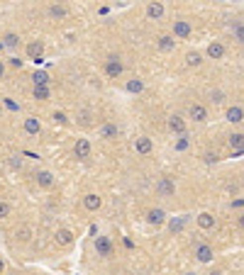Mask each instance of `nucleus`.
<instances>
[{
    "label": "nucleus",
    "mask_w": 244,
    "mask_h": 275,
    "mask_svg": "<svg viewBox=\"0 0 244 275\" xmlns=\"http://www.w3.org/2000/svg\"><path fill=\"white\" fill-rule=\"evenodd\" d=\"M144 15H147L149 20H161V17L166 15V5H164V2H147V5H144Z\"/></svg>",
    "instance_id": "393cba45"
},
{
    "label": "nucleus",
    "mask_w": 244,
    "mask_h": 275,
    "mask_svg": "<svg viewBox=\"0 0 244 275\" xmlns=\"http://www.w3.org/2000/svg\"><path fill=\"white\" fill-rule=\"evenodd\" d=\"M210 275H220V273H210Z\"/></svg>",
    "instance_id": "37998d69"
},
{
    "label": "nucleus",
    "mask_w": 244,
    "mask_h": 275,
    "mask_svg": "<svg viewBox=\"0 0 244 275\" xmlns=\"http://www.w3.org/2000/svg\"><path fill=\"white\" fill-rule=\"evenodd\" d=\"M12 236H15V241H20V244H30L32 236H34V231H32V226L25 224V226L15 229V234H12Z\"/></svg>",
    "instance_id": "7c9ffc66"
},
{
    "label": "nucleus",
    "mask_w": 244,
    "mask_h": 275,
    "mask_svg": "<svg viewBox=\"0 0 244 275\" xmlns=\"http://www.w3.org/2000/svg\"><path fill=\"white\" fill-rule=\"evenodd\" d=\"M169 34H171L174 39H190V34H193V22H190L185 15H176V17L171 20Z\"/></svg>",
    "instance_id": "f257e3e1"
},
{
    "label": "nucleus",
    "mask_w": 244,
    "mask_h": 275,
    "mask_svg": "<svg viewBox=\"0 0 244 275\" xmlns=\"http://www.w3.org/2000/svg\"><path fill=\"white\" fill-rule=\"evenodd\" d=\"M54 244H57L59 248H71L73 246V231H71L68 226L57 229V234H54Z\"/></svg>",
    "instance_id": "aec40b11"
},
{
    "label": "nucleus",
    "mask_w": 244,
    "mask_h": 275,
    "mask_svg": "<svg viewBox=\"0 0 244 275\" xmlns=\"http://www.w3.org/2000/svg\"><path fill=\"white\" fill-rule=\"evenodd\" d=\"M32 78H34V85H49V76L44 71H37Z\"/></svg>",
    "instance_id": "c9c22d12"
},
{
    "label": "nucleus",
    "mask_w": 244,
    "mask_h": 275,
    "mask_svg": "<svg viewBox=\"0 0 244 275\" xmlns=\"http://www.w3.org/2000/svg\"><path fill=\"white\" fill-rule=\"evenodd\" d=\"M242 197H235V200H232V202H230V207H232V210H237V217H242Z\"/></svg>",
    "instance_id": "e433bc0d"
},
{
    "label": "nucleus",
    "mask_w": 244,
    "mask_h": 275,
    "mask_svg": "<svg viewBox=\"0 0 244 275\" xmlns=\"http://www.w3.org/2000/svg\"><path fill=\"white\" fill-rule=\"evenodd\" d=\"M0 42H2V47H7L10 52H17L20 44H22V37H20L15 29H10V32H5V34L0 37Z\"/></svg>",
    "instance_id": "b1692460"
},
{
    "label": "nucleus",
    "mask_w": 244,
    "mask_h": 275,
    "mask_svg": "<svg viewBox=\"0 0 244 275\" xmlns=\"http://www.w3.org/2000/svg\"><path fill=\"white\" fill-rule=\"evenodd\" d=\"M44 12H47V17H49V20H54V22H63V20L71 15V7H68L66 2H49V5L44 7Z\"/></svg>",
    "instance_id": "0eeeda50"
},
{
    "label": "nucleus",
    "mask_w": 244,
    "mask_h": 275,
    "mask_svg": "<svg viewBox=\"0 0 244 275\" xmlns=\"http://www.w3.org/2000/svg\"><path fill=\"white\" fill-rule=\"evenodd\" d=\"M52 122H54L57 127H68V124H71V117L63 110H52Z\"/></svg>",
    "instance_id": "473e14b6"
},
{
    "label": "nucleus",
    "mask_w": 244,
    "mask_h": 275,
    "mask_svg": "<svg viewBox=\"0 0 244 275\" xmlns=\"http://www.w3.org/2000/svg\"><path fill=\"white\" fill-rule=\"evenodd\" d=\"M154 47H156L159 52L169 54V52H174V49H176V39H174L169 32H161V34H156V37H154Z\"/></svg>",
    "instance_id": "a211bd4d"
},
{
    "label": "nucleus",
    "mask_w": 244,
    "mask_h": 275,
    "mask_svg": "<svg viewBox=\"0 0 244 275\" xmlns=\"http://www.w3.org/2000/svg\"><path fill=\"white\" fill-rule=\"evenodd\" d=\"M32 183L37 190H52L57 185V173L52 168H37L32 175Z\"/></svg>",
    "instance_id": "7ed1b4c3"
},
{
    "label": "nucleus",
    "mask_w": 244,
    "mask_h": 275,
    "mask_svg": "<svg viewBox=\"0 0 244 275\" xmlns=\"http://www.w3.org/2000/svg\"><path fill=\"white\" fill-rule=\"evenodd\" d=\"M81 202H83V210H86V212H98V210L103 207V195L95 193V190H88V193L81 197Z\"/></svg>",
    "instance_id": "f3484780"
},
{
    "label": "nucleus",
    "mask_w": 244,
    "mask_h": 275,
    "mask_svg": "<svg viewBox=\"0 0 244 275\" xmlns=\"http://www.w3.org/2000/svg\"><path fill=\"white\" fill-rule=\"evenodd\" d=\"M93 248H95L98 258H113V256H115V246H113V241H110L108 236H95Z\"/></svg>",
    "instance_id": "4468645a"
},
{
    "label": "nucleus",
    "mask_w": 244,
    "mask_h": 275,
    "mask_svg": "<svg viewBox=\"0 0 244 275\" xmlns=\"http://www.w3.org/2000/svg\"><path fill=\"white\" fill-rule=\"evenodd\" d=\"M103 73H105L108 78H113V81L122 78V73H124V61H122V56H118V54L105 56V58H103Z\"/></svg>",
    "instance_id": "f03ea898"
},
{
    "label": "nucleus",
    "mask_w": 244,
    "mask_h": 275,
    "mask_svg": "<svg viewBox=\"0 0 244 275\" xmlns=\"http://www.w3.org/2000/svg\"><path fill=\"white\" fill-rule=\"evenodd\" d=\"M166 129H169L174 137L185 134V132H188V119L183 117L181 112H171V114L166 117Z\"/></svg>",
    "instance_id": "423d86ee"
},
{
    "label": "nucleus",
    "mask_w": 244,
    "mask_h": 275,
    "mask_svg": "<svg viewBox=\"0 0 244 275\" xmlns=\"http://www.w3.org/2000/svg\"><path fill=\"white\" fill-rule=\"evenodd\" d=\"M10 66H12V68H22V61H20V58H10Z\"/></svg>",
    "instance_id": "58836bf2"
},
{
    "label": "nucleus",
    "mask_w": 244,
    "mask_h": 275,
    "mask_svg": "<svg viewBox=\"0 0 244 275\" xmlns=\"http://www.w3.org/2000/svg\"><path fill=\"white\" fill-rule=\"evenodd\" d=\"M12 165L20 168V165H22V159H20V156H12Z\"/></svg>",
    "instance_id": "a19ab883"
},
{
    "label": "nucleus",
    "mask_w": 244,
    "mask_h": 275,
    "mask_svg": "<svg viewBox=\"0 0 244 275\" xmlns=\"http://www.w3.org/2000/svg\"><path fill=\"white\" fill-rule=\"evenodd\" d=\"M120 137V127L115 124V122H103L100 127H98V139H103V141H115V139Z\"/></svg>",
    "instance_id": "dca6fc26"
},
{
    "label": "nucleus",
    "mask_w": 244,
    "mask_h": 275,
    "mask_svg": "<svg viewBox=\"0 0 244 275\" xmlns=\"http://www.w3.org/2000/svg\"><path fill=\"white\" fill-rule=\"evenodd\" d=\"M25 54L30 56V58H42V54H44V42H42V39L27 42V44H25Z\"/></svg>",
    "instance_id": "c85d7f7f"
},
{
    "label": "nucleus",
    "mask_w": 244,
    "mask_h": 275,
    "mask_svg": "<svg viewBox=\"0 0 244 275\" xmlns=\"http://www.w3.org/2000/svg\"><path fill=\"white\" fill-rule=\"evenodd\" d=\"M205 100H208V105H213V108H220V105H225V100H227V95H225V90L222 88H208V93H205Z\"/></svg>",
    "instance_id": "4be33fe9"
},
{
    "label": "nucleus",
    "mask_w": 244,
    "mask_h": 275,
    "mask_svg": "<svg viewBox=\"0 0 244 275\" xmlns=\"http://www.w3.org/2000/svg\"><path fill=\"white\" fill-rule=\"evenodd\" d=\"M113 275H120V273H113Z\"/></svg>",
    "instance_id": "a18cd8bd"
},
{
    "label": "nucleus",
    "mask_w": 244,
    "mask_h": 275,
    "mask_svg": "<svg viewBox=\"0 0 244 275\" xmlns=\"http://www.w3.org/2000/svg\"><path fill=\"white\" fill-rule=\"evenodd\" d=\"M188 146H190V134H188V132H185V134H179L176 141H174V151H176V154L188 151Z\"/></svg>",
    "instance_id": "2f4dec72"
},
{
    "label": "nucleus",
    "mask_w": 244,
    "mask_h": 275,
    "mask_svg": "<svg viewBox=\"0 0 244 275\" xmlns=\"http://www.w3.org/2000/svg\"><path fill=\"white\" fill-rule=\"evenodd\" d=\"M227 146H230L232 151L242 154V149H244V134H242V129H232V132L227 134Z\"/></svg>",
    "instance_id": "a878e982"
},
{
    "label": "nucleus",
    "mask_w": 244,
    "mask_h": 275,
    "mask_svg": "<svg viewBox=\"0 0 244 275\" xmlns=\"http://www.w3.org/2000/svg\"><path fill=\"white\" fill-rule=\"evenodd\" d=\"M205 61H222L225 56H227V47H225V42H220V39H213L208 47H205Z\"/></svg>",
    "instance_id": "9b49d317"
},
{
    "label": "nucleus",
    "mask_w": 244,
    "mask_h": 275,
    "mask_svg": "<svg viewBox=\"0 0 244 275\" xmlns=\"http://www.w3.org/2000/svg\"><path fill=\"white\" fill-rule=\"evenodd\" d=\"M52 98H54V93H52L49 85H34V88H32V100H37V103H49Z\"/></svg>",
    "instance_id": "bb28decb"
},
{
    "label": "nucleus",
    "mask_w": 244,
    "mask_h": 275,
    "mask_svg": "<svg viewBox=\"0 0 244 275\" xmlns=\"http://www.w3.org/2000/svg\"><path fill=\"white\" fill-rule=\"evenodd\" d=\"M5 271H7V263H5V258H2V256H0V275L5 273Z\"/></svg>",
    "instance_id": "ea45409f"
},
{
    "label": "nucleus",
    "mask_w": 244,
    "mask_h": 275,
    "mask_svg": "<svg viewBox=\"0 0 244 275\" xmlns=\"http://www.w3.org/2000/svg\"><path fill=\"white\" fill-rule=\"evenodd\" d=\"M230 34L235 37V42L237 44H242L244 42V27H242V17H237V20H230Z\"/></svg>",
    "instance_id": "c756f323"
},
{
    "label": "nucleus",
    "mask_w": 244,
    "mask_h": 275,
    "mask_svg": "<svg viewBox=\"0 0 244 275\" xmlns=\"http://www.w3.org/2000/svg\"><path fill=\"white\" fill-rule=\"evenodd\" d=\"M188 275H195V273H188Z\"/></svg>",
    "instance_id": "c03bdc74"
},
{
    "label": "nucleus",
    "mask_w": 244,
    "mask_h": 275,
    "mask_svg": "<svg viewBox=\"0 0 244 275\" xmlns=\"http://www.w3.org/2000/svg\"><path fill=\"white\" fill-rule=\"evenodd\" d=\"M144 220H147V224H149V226H154V229H161V226L169 221V212H166L164 207H149V210H147V215H144Z\"/></svg>",
    "instance_id": "1a4fd4ad"
},
{
    "label": "nucleus",
    "mask_w": 244,
    "mask_h": 275,
    "mask_svg": "<svg viewBox=\"0 0 244 275\" xmlns=\"http://www.w3.org/2000/svg\"><path fill=\"white\" fill-rule=\"evenodd\" d=\"M132 149H134L139 156H149V154L154 151L152 137H147V134H137V137L132 139Z\"/></svg>",
    "instance_id": "2eb2a0df"
},
{
    "label": "nucleus",
    "mask_w": 244,
    "mask_h": 275,
    "mask_svg": "<svg viewBox=\"0 0 244 275\" xmlns=\"http://www.w3.org/2000/svg\"><path fill=\"white\" fill-rule=\"evenodd\" d=\"M22 129H25V134H30V137H39V134H42V119L34 117V114H27V117L22 119Z\"/></svg>",
    "instance_id": "412c9836"
},
{
    "label": "nucleus",
    "mask_w": 244,
    "mask_h": 275,
    "mask_svg": "<svg viewBox=\"0 0 244 275\" xmlns=\"http://www.w3.org/2000/svg\"><path fill=\"white\" fill-rule=\"evenodd\" d=\"M185 119H190V122H195V124H205V122L210 119V110H208V105H205V103H200V100L190 103V105H188V117H185Z\"/></svg>",
    "instance_id": "39448f33"
},
{
    "label": "nucleus",
    "mask_w": 244,
    "mask_h": 275,
    "mask_svg": "<svg viewBox=\"0 0 244 275\" xmlns=\"http://www.w3.org/2000/svg\"><path fill=\"white\" fill-rule=\"evenodd\" d=\"M195 224H198L200 231H210V229L217 226V217H215L213 212H200V215L195 217Z\"/></svg>",
    "instance_id": "5701e85b"
},
{
    "label": "nucleus",
    "mask_w": 244,
    "mask_h": 275,
    "mask_svg": "<svg viewBox=\"0 0 244 275\" xmlns=\"http://www.w3.org/2000/svg\"><path fill=\"white\" fill-rule=\"evenodd\" d=\"M5 76H7V61H5V58H0V81H2Z\"/></svg>",
    "instance_id": "4c0bfd02"
},
{
    "label": "nucleus",
    "mask_w": 244,
    "mask_h": 275,
    "mask_svg": "<svg viewBox=\"0 0 244 275\" xmlns=\"http://www.w3.org/2000/svg\"><path fill=\"white\" fill-rule=\"evenodd\" d=\"M242 119H244L242 103H232V105H227V108H225V122H227V124H232V127H237V129H240Z\"/></svg>",
    "instance_id": "f8f14e48"
},
{
    "label": "nucleus",
    "mask_w": 244,
    "mask_h": 275,
    "mask_svg": "<svg viewBox=\"0 0 244 275\" xmlns=\"http://www.w3.org/2000/svg\"><path fill=\"white\" fill-rule=\"evenodd\" d=\"M193 258L195 263H203V266H210L215 261V248L208 241H195L193 244Z\"/></svg>",
    "instance_id": "20e7f679"
},
{
    "label": "nucleus",
    "mask_w": 244,
    "mask_h": 275,
    "mask_svg": "<svg viewBox=\"0 0 244 275\" xmlns=\"http://www.w3.org/2000/svg\"><path fill=\"white\" fill-rule=\"evenodd\" d=\"M183 66L190 68V71H198L205 66V56H203V49H188L183 54Z\"/></svg>",
    "instance_id": "9d476101"
},
{
    "label": "nucleus",
    "mask_w": 244,
    "mask_h": 275,
    "mask_svg": "<svg viewBox=\"0 0 244 275\" xmlns=\"http://www.w3.org/2000/svg\"><path fill=\"white\" fill-rule=\"evenodd\" d=\"M2 275H22V273H20V271H5Z\"/></svg>",
    "instance_id": "79ce46f5"
},
{
    "label": "nucleus",
    "mask_w": 244,
    "mask_h": 275,
    "mask_svg": "<svg viewBox=\"0 0 244 275\" xmlns=\"http://www.w3.org/2000/svg\"><path fill=\"white\" fill-rule=\"evenodd\" d=\"M124 93L127 95H139V93H144V88H147V83H144V78L142 76H129L127 81H124Z\"/></svg>",
    "instance_id": "6ab92c4d"
},
{
    "label": "nucleus",
    "mask_w": 244,
    "mask_h": 275,
    "mask_svg": "<svg viewBox=\"0 0 244 275\" xmlns=\"http://www.w3.org/2000/svg\"><path fill=\"white\" fill-rule=\"evenodd\" d=\"M73 156L78 159V161H91V156H93V144H91V139H86V137H78L76 141H73Z\"/></svg>",
    "instance_id": "6e6552de"
},
{
    "label": "nucleus",
    "mask_w": 244,
    "mask_h": 275,
    "mask_svg": "<svg viewBox=\"0 0 244 275\" xmlns=\"http://www.w3.org/2000/svg\"><path fill=\"white\" fill-rule=\"evenodd\" d=\"M220 159H222V156H220V151H217V149H208V151H203V161H205L208 165L220 164Z\"/></svg>",
    "instance_id": "72a5a7b5"
},
{
    "label": "nucleus",
    "mask_w": 244,
    "mask_h": 275,
    "mask_svg": "<svg viewBox=\"0 0 244 275\" xmlns=\"http://www.w3.org/2000/svg\"><path fill=\"white\" fill-rule=\"evenodd\" d=\"M12 215V205L7 200H0V220H7Z\"/></svg>",
    "instance_id": "f704fd0d"
},
{
    "label": "nucleus",
    "mask_w": 244,
    "mask_h": 275,
    "mask_svg": "<svg viewBox=\"0 0 244 275\" xmlns=\"http://www.w3.org/2000/svg\"><path fill=\"white\" fill-rule=\"evenodd\" d=\"M73 122H76L78 127H83V129H86V127H91V124H93V110H91V108H81V110L73 114Z\"/></svg>",
    "instance_id": "cd10ccee"
},
{
    "label": "nucleus",
    "mask_w": 244,
    "mask_h": 275,
    "mask_svg": "<svg viewBox=\"0 0 244 275\" xmlns=\"http://www.w3.org/2000/svg\"><path fill=\"white\" fill-rule=\"evenodd\" d=\"M156 195H159V197H164V200L176 197V183H174V178L161 175V178L156 180Z\"/></svg>",
    "instance_id": "ddd939ff"
}]
</instances>
